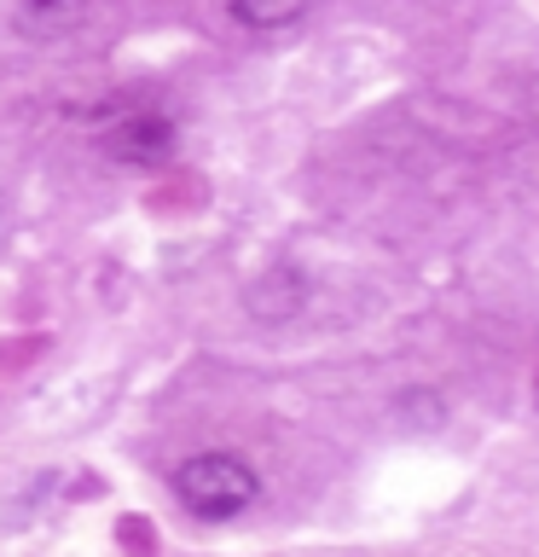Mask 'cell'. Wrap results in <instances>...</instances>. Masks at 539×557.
Returning a JSON list of instances; mask_svg holds the SVG:
<instances>
[{"label": "cell", "instance_id": "cell-6", "mask_svg": "<svg viewBox=\"0 0 539 557\" xmlns=\"http://www.w3.org/2000/svg\"><path fill=\"white\" fill-rule=\"evenodd\" d=\"M116 534H122V546H134L139 557H151V529H146V522H134V517H128Z\"/></svg>", "mask_w": 539, "mask_h": 557}, {"label": "cell", "instance_id": "cell-3", "mask_svg": "<svg viewBox=\"0 0 539 557\" xmlns=\"http://www.w3.org/2000/svg\"><path fill=\"white\" fill-rule=\"evenodd\" d=\"M308 296H313V285L302 268H267L243 285V308H250L255 325H290L308 308Z\"/></svg>", "mask_w": 539, "mask_h": 557}, {"label": "cell", "instance_id": "cell-4", "mask_svg": "<svg viewBox=\"0 0 539 557\" xmlns=\"http://www.w3.org/2000/svg\"><path fill=\"white\" fill-rule=\"evenodd\" d=\"M82 17H87V0H17V29L35 35V41L70 35Z\"/></svg>", "mask_w": 539, "mask_h": 557}, {"label": "cell", "instance_id": "cell-2", "mask_svg": "<svg viewBox=\"0 0 539 557\" xmlns=\"http://www.w3.org/2000/svg\"><path fill=\"white\" fill-rule=\"evenodd\" d=\"M99 151L122 169H163L174 157V122L163 111H128L99 128Z\"/></svg>", "mask_w": 539, "mask_h": 557}, {"label": "cell", "instance_id": "cell-5", "mask_svg": "<svg viewBox=\"0 0 539 557\" xmlns=\"http://www.w3.org/2000/svg\"><path fill=\"white\" fill-rule=\"evenodd\" d=\"M313 0H226V12H233L238 29L250 35H273V29H290L296 17H302Z\"/></svg>", "mask_w": 539, "mask_h": 557}, {"label": "cell", "instance_id": "cell-7", "mask_svg": "<svg viewBox=\"0 0 539 557\" xmlns=\"http://www.w3.org/2000/svg\"><path fill=\"white\" fill-rule=\"evenodd\" d=\"M534 407H539V372H534Z\"/></svg>", "mask_w": 539, "mask_h": 557}, {"label": "cell", "instance_id": "cell-1", "mask_svg": "<svg viewBox=\"0 0 539 557\" xmlns=\"http://www.w3.org/2000/svg\"><path fill=\"white\" fill-rule=\"evenodd\" d=\"M168 487L198 522H233L243 511H255L261 470L233 447H203V453H186V459L174 465Z\"/></svg>", "mask_w": 539, "mask_h": 557}]
</instances>
